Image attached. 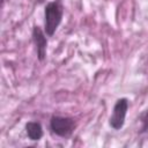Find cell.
<instances>
[{
  "label": "cell",
  "instance_id": "cell-1",
  "mask_svg": "<svg viewBox=\"0 0 148 148\" xmlns=\"http://www.w3.org/2000/svg\"><path fill=\"white\" fill-rule=\"evenodd\" d=\"M64 17V5L61 0H53L44 8V31L47 37H52Z\"/></svg>",
  "mask_w": 148,
  "mask_h": 148
},
{
  "label": "cell",
  "instance_id": "cell-2",
  "mask_svg": "<svg viewBox=\"0 0 148 148\" xmlns=\"http://www.w3.org/2000/svg\"><path fill=\"white\" fill-rule=\"evenodd\" d=\"M76 128L75 119L67 116L53 114L50 118V130L59 138H69Z\"/></svg>",
  "mask_w": 148,
  "mask_h": 148
},
{
  "label": "cell",
  "instance_id": "cell-3",
  "mask_svg": "<svg viewBox=\"0 0 148 148\" xmlns=\"http://www.w3.org/2000/svg\"><path fill=\"white\" fill-rule=\"evenodd\" d=\"M128 106H130V102L126 97H121V98H118L116 101L113 109H112V112H111L110 118H109V125L112 130L119 131L124 127L125 120H126V114L128 111Z\"/></svg>",
  "mask_w": 148,
  "mask_h": 148
},
{
  "label": "cell",
  "instance_id": "cell-4",
  "mask_svg": "<svg viewBox=\"0 0 148 148\" xmlns=\"http://www.w3.org/2000/svg\"><path fill=\"white\" fill-rule=\"evenodd\" d=\"M31 37H32V42L36 47L38 60L44 61L46 58V51H47V38H46V34L44 29H42L38 25H35L32 28Z\"/></svg>",
  "mask_w": 148,
  "mask_h": 148
},
{
  "label": "cell",
  "instance_id": "cell-5",
  "mask_svg": "<svg viewBox=\"0 0 148 148\" xmlns=\"http://www.w3.org/2000/svg\"><path fill=\"white\" fill-rule=\"evenodd\" d=\"M25 133L31 141H39L43 138V126L39 121H28L25 124Z\"/></svg>",
  "mask_w": 148,
  "mask_h": 148
}]
</instances>
